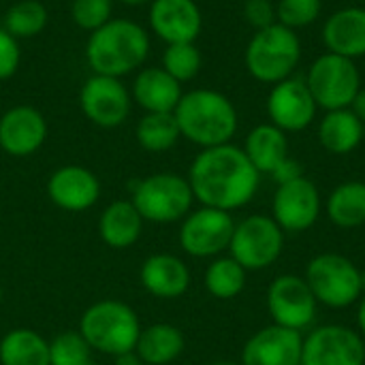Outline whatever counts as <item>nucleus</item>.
<instances>
[{
  "label": "nucleus",
  "mask_w": 365,
  "mask_h": 365,
  "mask_svg": "<svg viewBox=\"0 0 365 365\" xmlns=\"http://www.w3.org/2000/svg\"><path fill=\"white\" fill-rule=\"evenodd\" d=\"M261 173L244 148L233 143L201 150L188 171L195 199L205 207L233 212L248 205L259 190Z\"/></svg>",
  "instance_id": "obj_1"
},
{
  "label": "nucleus",
  "mask_w": 365,
  "mask_h": 365,
  "mask_svg": "<svg viewBox=\"0 0 365 365\" xmlns=\"http://www.w3.org/2000/svg\"><path fill=\"white\" fill-rule=\"evenodd\" d=\"M173 115L182 137L201 150L231 143L240 126L237 109L231 98L210 88L184 92Z\"/></svg>",
  "instance_id": "obj_2"
},
{
  "label": "nucleus",
  "mask_w": 365,
  "mask_h": 365,
  "mask_svg": "<svg viewBox=\"0 0 365 365\" xmlns=\"http://www.w3.org/2000/svg\"><path fill=\"white\" fill-rule=\"evenodd\" d=\"M150 56V34L133 19H109L90 32L86 43V62L94 75L122 79L137 71Z\"/></svg>",
  "instance_id": "obj_3"
},
{
  "label": "nucleus",
  "mask_w": 365,
  "mask_h": 365,
  "mask_svg": "<svg viewBox=\"0 0 365 365\" xmlns=\"http://www.w3.org/2000/svg\"><path fill=\"white\" fill-rule=\"evenodd\" d=\"M79 334L92 351L120 357L135 353L141 325L130 306L115 299H103L81 314Z\"/></svg>",
  "instance_id": "obj_4"
},
{
  "label": "nucleus",
  "mask_w": 365,
  "mask_h": 365,
  "mask_svg": "<svg viewBox=\"0 0 365 365\" xmlns=\"http://www.w3.org/2000/svg\"><path fill=\"white\" fill-rule=\"evenodd\" d=\"M302 60V41L295 30L272 24L269 28L257 30L250 38L244 62L248 73L261 83H280L289 79Z\"/></svg>",
  "instance_id": "obj_5"
},
{
  "label": "nucleus",
  "mask_w": 365,
  "mask_h": 365,
  "mask_svg": "<svg viewBox=\"0 0 365 365\" xmlns=\"http://www.w3.org/2000/svg\"><path fill=\"white\" fill-rule=\"evenodd\" d=\"M306 282L319 304L327 308H349L364 297L361 269L344 255H317L306 267Z\"/></svg>",
  "instance_id": "obj_6"
},
{
  "label": "nucleus",
  "mask_w": 365,
  "mask_h": 365,
  "mask_svg": "<svg viewBox=\"0 0 365 365\" xmlns=\"http://www.w3.org/2000/svg\"><path fill=\"white\" fill-rule=\"evenodd\" d=\"M130 201L143 220L175 222L188 216L195 195L188 178L163 171L135 182Z\"/></svg>",
  "instance_id": "obj_7"
},
{
  "label": "nucleus",
  "mask_w": 365,
  "mask_h": 365,
  "mask_svg": "<svg viewBox=\"0 0 365 365\" xmlns=\"http://www.w3.org/2000/svg\"><path fill=\"white\" fill-rule=\"evenodd\" d=\"M304 81L317 105L325 111L349 109L357 92L361 90V75L355 60L329 51L319 56L310 64Z\"/></svg>",
  "instance_id": "obj_8"
},
{
  "label": "nucleus",
  "mask_w": 365,
  "mask_h": 365,
  "mask_svg": "<svg viewBox=\"0 0 365 365\" xmlns=\"http://www.w3.org/2000/svg\"><path fill=\"white\" fill-rule=\"evenodd\" d=\"M229 250L246 272L265 269L280 259L284 250V231L269 216H248L242 222H235Z\"/></svg>",
  "instance_id": "obj_9"
},
{
  "label": "nucleus",
  "mask_w": 365,
  "mask_h": 365,
  "mask_svg": "<svg viewBox=\"0 0 365 365\" xmlns=\"http://www.w3.org/2000/svg\"><path fill=\"white\" fill-rule=\"evenodd\" d=\"M235 231V220L231 212L201 205L190 212L180 227V246L186 255L197 259L216 257L229 248Z\"/></svg>",
  "instance_id": "obj_10"
},
{
  "label": "nucleus",
  "mask_w": 365,
  "mask_h": 365,
  "mask_svg": "<svg viewBox=\"0 0 365 365\" xmlns=\"http://www.w3.org/2000/svg\"><path fill=\"white\" fill-rule=\"evenodd\" d=\"M317 297L306 278L295 274L278 276L267 289V310L274 325L304 331L317 319Z\"/></svg>",
  "instance_id": "obj_11"
},
{
  "label": "nucleus",
  "mask_w": 365,
  "mask_h": 365,
  "mask_svg": "<svg viewBox=\"0 0 365 365\" xmlns=\"http://www.w3.org/2000/svg\"><path fill=\"white\" fill-rule=\"evenodd\" d=\"M130 105L133 96L118 77L92 73L79 90V107L83 115L101 128L124 124L130 115Z\"/></svg>",
  "instance_id": "obj_12"
},
{
  "label": "nucleus",
  "mask_w": 365,
  "mask_h": 365,
  "mask_svg": "<svg viewBox=\"0 0 365 365\" xmlns=\"http://www.w3.org/2000/svg\"><path fill=\"white\" fill-rule=\"evenodd\" d=\"M302 365H365V340L344 325H321L304 338Z\"/></svg>",
  "instance_id": "obj_13"
},
{
  "label": "nucleus",
  "mask_w": 365,
  "mask_h": 365,
  "mask_svg": "<svg viewBox=\"0 0 365 365\" xmlns=\"http://www.w3.org/2000/svg\"><path fill=\"white\" fill-rule=\"evenodd\" d=\"M272 212V218L284 233H302L312 229L321 216V195L317 184L306 175L287 184H278Z\"/></svg>",
  "instance_id": "obj_14"
},
{
  "label": "nucleus",
  "mask_w": 365,
  "mask_h": 365,
  "mask_svg": "<svg viewBox=\"0 0 365 365\" xmlns=\"http://www.w3.org/2000/svg\"><path fill=\"white\" fill-rule=\"evenodd\" d=\"M317 101L304 79L289 77L274 83L267 96V113L274 126L284 133L306 130L317 118Z\"/></svg>",
  "instance_id": "obj_15"
},
{
  "label": "nucleus",
  "mask_w": 365,
  "mask_h": 365,
  "mask_svg": "<svg viewBox=\"0 0 365 365\" xmlns=\"http://www.w3.org/2000/svg\"><path fill=\"white\" fill-rule=\"evenodd\" d=\"M150 28L167 45L195 43L203 28V15L195 0H152Z\"/></svg>",
  "instance_id": "obj_16"
},
{
  "label": "nucleus",
  "mask_w": 365,
  "mask_h": 365,
  "mask_svg": "<svg viewBox=\"0 0 365 365\" xmlns=\"http://www.w3.org/2000/svg\"><path fill=\"white\" fill-rule=\"evenodd\" d=\"M302 331L269 325L244 344L240 365H302Z\"/></svg>",
  "instance_id": "obj_17"
},
{
  "label": "nucleus",
  "mask_w": 365,
  "mask_h": 365,
  "mask_svg": "<svg viewBox=\"0 0 365 365\" xmlns=\"http://www.w3.org/2000/svg\"><path fill=\"white\" fill-rule=\"evenodd\" d=\"M47 139V120L45 115L30 107L17 105L2 113L0 118V148L9 156H30Z\"/></svg>",
  "instance_id": "obj_18"
},
{
  "label": "nucleus",
  "mask_w": 365,
  "mask_h": 365,
  "mask_svg": "<svg viewBox=\"0 0 365 365\" xmlns=\"http://www.w3.org/2000/svg\"><path fill=\"white\" fill-rule=\"evenodd\" d=\"M49 199L66 212H83L90 210L101 197L98 178L79 165H66L51 173L47 182Z\"/></svg>",
  "instance_id": "obj_19"
},
{
  "label": "nucleus",
  "mask_w": 365,
  "mask_h": 365,
  "mask_svg": "<svg viewBox=\"0 0 365 365\" xmlns=\"http://www.w3.org/2000/svg\"><path fill=\"white\" fill-rule=\"evenodd\" d=\"M323 43L329 53L357 60L365 56V9L344 6L327 17Z\"/></svg>",
  "instance_id": "obj_20"
},
{
  "label": "nucleus",
  "mask_w": 365,
  "mask_h": 365,
  "mask_svg": "<svg viewBox=\"0 0 365 365\" xmlns=\"http://www.w3.org/2000/svg\"><path fill=\"white\" fill-rule=\"evenodd\" d=\"M182 83L163 66L141 68L133 81L130 96L145 113H173L182 98Z\"/></svg>",
  "instance_id": "obj_21"
},
{
  "label": "nucleus",
  "mask_w": 365,
  "mask_h": 365,
  "mask_svg": "<svg viewBox=\"0 0 365 365\" xmlns=\"http://www.w3.org/2000/svg\"><path fill=\"white\" fill-rule=\"evenodd\" d=\"M141 284L158 299H178L190 287V272L173 255H152L141 267Z\"/></svg>",
  "instance_id": "obj_22"
},
{
  "label": "nucleus",
  "mask_w": 365,
  "mask_h": 365,
  "mask_svg": "<svg viewBox=\"0 0 365 365\" xmlns=\"http://www.w3.org/2000/svg\"><path fill=\"white\" fill-rule=\"evenodd\" d=\"M143 229V218L133 205V201H113L105 207L98 220V235L101 240L115 250L130 248Z\"/></svg>",
  "instance_id": "obj_23"
},
{
  "label": "nucleus",
  "mask_w": 365,
  "mask_h": 365,
  "mask_svg": "<svg viewBox=\"0 0 365 365\" xmlns=\"http://www.w3.org/2000/svg\"><path fill=\"white\" fill-rule=\"evenodd\" d=\"M365 124L351 109L327 111L319 124V141L329 154H351L364 141Z\"/></svg>",
  "instance_id": "obj_24"
},
{
  "label": "nucleus",
  "mask_w": 365,
  "mask_h": 365,
  "mask_svg": "<svg viewBox=\"0 0 365 365\" xmlns=\"http://www.w3.org/2000/svg\"><path fill=\"white\" fill-rule=\"evenodd\" d=\"M244 152L248 160L255 165L259 173L272 175V171L289 158V139L287 133L280 130L278 126L269 124H259L255 126L244 143Z\"/></svg>",
  "instance_id": "obj_25"
},
{
  "label": "nucleus",
  "mask_w": 365,
  "mask_h": 365,
  "mask_svg": "<svg viewBox=\"0 0 365 365\" xmlns=\"http://www.w3.org/2000/svg\"><path fill=\"white\" fill-rule=\"evenodd\" d=\"M184 334L169 323H156L141 329L135 355L148 365L173 364L184 351Z\"/></svg>",
  "instance_id": "obj_26"
},
{
  "label": "nucleus",
  "mask_w": 365,
  "mask_h": 365,
  "mask_svg": "<svg viewBox=\"0 0 365 365\" xmlns=\"http://www.w3.org/2000/svg\"><path fill=\"white\" fill-rule=\"evenodd\" d=\"M327 218L340 229L365 225V182H344L336 186L325 201Z\"/></svg>",
  "instance_id": "obj_27"
},
{
  "label": "nucleus",
  "mask_w": 365,
  "mask_h": 365,
  "mask_svg": "<svg viewBox=\"0 0 365 365\" xmlns=\"http://www.w3.org/2000/svg\"><path fill=\"white\" fill-rule=\"evenodd\" d=\"M2 365H51L49 342L32 329H13L0 340Z\"/></svg>",
  "instance_id": "obj_28"
},
{
  "label": "nucleus",
  "mask_w": 365,
  "mask_h": 365,
  "mask_svg": "<svg viewBox=\"0 0 365 365\" xmlns=\"http://www.w3.org/2000/svg\"><path fill=\"white\" fill-rule=\"evenodd\" d=\"M180 137L182 133L173 113H145L137 124V141L145 152H167Z\"/></svg>",
  "instance_id": "obj_29"
},
{
  "label": "nucleus",
  "mask_w": 365,
  "mask_h": 365,
  "mask_svg": "<svg viewBox=\"0 0 365 365\" xmlns=\"http://www.w3.org/2000/svg\"><path fill=\"white\" fill-rule=\"evenodd\" d=\"M246 274L233 257L214 259L205 269V289L216 299H233L246 289Z\"/></svg>",
  "instance_id": "obj_30"
},
{
  "label": "nucleus",
  "mask_w": 365,
  "mask_h": 365,
  "mask_svg": "<svg viewBox=\"0 0 365 365\" xmlns=\"http://www.w3.org/2000/svg\"><path fill=\"white\" fill-rule=\"evenodd\" d=\"M49 21V13L38 0H19L4 13V30L11 32L17 41L32 38L45 30Z\"/></svg>",
  "instance_id": "obj_31"
},
{
  "label": "nucleus",
  "mask_w": 365,
  "mask_h": 365,
  "mask_svg": "<svg viewBox=\"0 0 365 365\" xmlns=\"http://www.w3.org/2000/svg\"><path fill=\"white\" fill-rule=\"evenodd\" d=\"M175 81L184 83L199 75L203 66V56L195 43H173L167 45L163 51V64H160Z\"/></svg>",
  "instance_id": "obj_32"
},
{
  "label": "nucleus",
  "mask_w": 365,
  "mask_h": 365,
  "mask_svg": "<svg viewBox=\"0 0 365 365\" xmlns=\"http://www.w3.org/2000/svg\"><path fill=\"white\" fill-rule=\"evenodd\" d=\"M51 365H94L92 349L79 331H62L49 342Z\"/></svg>",
  "instance_id": "obj_33"
},
{
  "label": "nucleus",
  "mask_w": 365,
  "mask_h": 365,
  "mask_svg": "<svg viewBox=\"0 0 365 365\" xmlns=\"http://www.w3.org/2000/svg\"><path fill=\"white\" fill-rule=\"evenodd\" d=\"M321 11L323 0H280L276 4V21L291 30H299L314 24Z\"/></svg>",
  "instance_id": "obj_34"
},
{
  "label": "nucleus",
  "mask_w": 365,
  "mask_h": 365,
  "mask_svg": "<svg viewBox=\"0 0 365 365\" xmlns=\"http://www.w3.org/2000/svg\"><path fill=\"white\" fill-rule=\"evenodd\" d=\"M111 13L113 0H73L71 4L73 21L86 32H94L105 26L111 19Z\"/></svg>",
  "instance_id": "obj_35"
},
{
  "label": "nucleus",
  "mask_w": 365,
  "mask_h": 365,
  "mask_svg": "<svg viewBox=\"0 0 365 365\" xmlns=\"http://www.w3.org/2000/svg\"><path fill=\"white\" fill-rule=\"evenodd\" d=\"M19 60H21L19 41L4 28H0V81L11 79L17 73Z\"/></svg>",
  "instance_id": "obj_36"
},
{
  "label": "nucleus",
  "mask_w": 365,
  "mask_h": 365,
  "mask_svg": "<svg viewBox=\"0 0 365 365\" xmlns=\"http://www.w3.org/2000/svg\"><path fill=\"white\" fill-rule=\"evenodd\" d=\"M244 17L255 30H263L276 24V6L272 4V0H246Z\"/></svg>",
  "instance_id": "obj_37"
},
{
  "label": "nucleus",
  "mask_w": 365,
  "mask_h": 365,
  "mask_svg": "<svg viewBox=\"0 0 365 365\" xmlns=\"http://www.w3.org/2000/svg\"><path fill=\"white\" fill-rule=\"evenodd\" d=\"M304 175V167L295 160V158H284L274 171H272V178H274V182L276 184H287V182H293V180H297V178H302Z\"/></svg>",
  "instance_id": "obj_38"
},
{
  "label": "nucleus",
  "mask_w": 365,
  "mask_h": 365,
  "mask_svg": "<svg viewBox=\"0 0 365 365\" xmlns=\"http://www.w3.org/2000/svg\"><path fill=\"white\" fill-rule=\"evenodd\" d=\"M361 122L365 124V88H361L359 92H357V96H355V101L351 103V107H349Z\"/></svg>",
  "instance_id": "obj_39"
},
{
  "label": "nucleus",
  "mask_w": 365,
  "mask_h": 365,
  "mask_svg": "<svg viewBox=\"0 0 365 365\" xmlns=\"http://www.w3.org/2000/svg\"><path fill=\"white\" fill-rule=\"evenodd\" d=\"M357 331L365 340V295L359 299V308H357Z\"/></svg>",
  "instance_id": "obj_40"
},
{
  "label": "nucleus",
  "mask_w": 365,
  "mask_h": 365,
  "mask_svg": "<svg viewBox=\"0 0 365 365\" xmlns=\"http://www.w3.org/2000/svg\"><path fill=\"white\" fill-rule=\"evenodd\" d=\"M115 359H118V365H139V357L135 353H126V355H120Z\"/></svg>",
  "instance_id": "obj_41"
},
{
  "label": "nucleus",
  "mask_w": 365,
  "mask_h": 365,
  "mask_svg": "<svg viewBox=\"0 0 365 365\" xmlns=\"http://www.w3.org/2000/svg\"><path fill=\"white\" fill-rule=\"evenodd\" d=\"M122 4H128V6H141V4H148L152 0H120Z\"/></svg>",
  "instance_id": "obj_42"
},
{
  "label": "nucleus",
  "mask_w": 365,
  "mask_h": 365,
  "mask_svg": "<svg viewBox=\"0 0 365 365\" xmlns=\"http://www.w3.org/2000/svg\"><path fill=\"white\" fill-rule=\"evenodd\" d=\"M361 280H364V295H365V272H361Z\"/></svg>",
  "instance_id": "obj_43"
},
{
  "label": "nucleus",
  "mask_w": 365,
  "mask_h": 365,
  "mask_svg": "<svg viewBox=\"0 0 365 365\" xmlns=\"http://www.w3.org/2000/svg\"><path fill=\"white\" fill-rule=\"evenodd\" d=\"M212 365H237V364H212Z\"/></svg>",
  "instance_id": "obj_44"
},
{
  "label": "nucleus",
  "mask_w": 365,
  "mask_h": 365,
  "mask_svg": "<svg viewBox=\"0 0 365 365\" xmlns=\"http://www.w3.org/2000/svg\"><path fill=\"white\" fill-rule=\"evenodd\" d=\"M0 304H2V289H0Z\"/></svg>",
  "instance_id": "obj_45"
}]
</instances>
